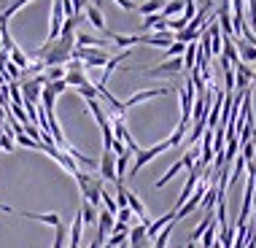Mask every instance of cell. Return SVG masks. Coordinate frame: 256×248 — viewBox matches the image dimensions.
Here are the masks:
<instances>
[{"label":"cell","mask_w":256,"mask_h":248,"mask_svg":"<svg viewBox=\"0 0 256 248\" xmlns=\"http://www.w3.org/2000/svg\"><path fill=\"white\" fill-rule=\"evenodd\" d=\"M76 36H60L57 40H46L36 52V60L44 62V68H65L68 60L73 57Z\"/></svg>","instance_id":"6da1fadb"},{"label":"cell","mask_w":256,"mask_h":248,"mask_svg":"<svg viewBox=\"0 0 256 248\" xmlns=\"http://www.w3.org/2000/svg\"><path fill=\"white\" fill-rule=\"evenodd\" d=\"M73 178H76V184H78V189H81L84 202H89L92 208H100V194H102V189H106V181H102L100 176L86 173V170H78Z\"/></svg>","instance_id":"7a4b0ae2"},{"label":"cell","mask_w":256,"mask_h":248,"mask_svg":"<svg viewBox=\"0 0 256 248\" xmlns=\"http://www.w3.org/2000/svg\"><path fill=\"white\" fill-rule=\"evenodd\" d=\"M168 148H170V143H168V140L156 143L154 148H140V151H138V154H135V162H132V168L127 170V176H132V178H135V176L140 173V170L146 168V164H148L151 160H154V156H159V154H164V151H168Z\"/></svg>","instance_id":"3957f363"},{"label":"cell","mask_w":256,"mask_h":248,"mask_svg":"<svg viewBox=\"0 0 256 248\" xmlns=\"http://www.w3.org/2000/svg\"><path fill=\"white\" fill-rule=\"evenodd\" d=\"M194 162H197V148H186L181 160H178L176 164H170V170H168V173H164V176L156 181V189H162V186H168V181H172V178H176L178 173H181L184 168H189V170H192V168H194Z\"/></svg>","instance_id":"277c9868"},{"label":"cell","mask_w":256,"mask_h":248,"mask_svg":"<svg viewBox=\"0 0 256 248\" xmlns=\"http://www.w3.org/2000/svg\"><path fill=\"white\" fill-rule=\"evenodd\" d=\"M181 70H184V60L181 57H172V60H162L159 65L148 68L146 76H151V78H176Z\"/></svg>","instance_id":"5b68a950"},{"label":"cell","mask_w":256,"mask_h":248,"mask_svg":"<svg viewBox=\"0 0 256 248\" xmlns=\"http://www.w3.org/2000/svg\"><path fill=\"white\" fill-rule=\"evenodd\" d=\"M176 92V86H156V89H143V92L132 94V98H127L122 102V108L127 111V108L138 106V102H146V100H154V98H162V94H172Z\"/></svg>","instance_id":"8992f818"},{"label":"cell","mask_w":256,"mask_h":248,"mask_svg":"<svg viewBox=\"0 0 256 248\" xmlns=\"http://www.w3.org/2000/svg\"><path fill=\"white\" fill-rule=\"evenodd\" d=\"M98 170H100L102 181L116 184V154H114V151H102V156L98 162Z\"/></svg>","instance_id":"52a82bcc"},{"label":"cell","mask_w":256,"mask_h":248,"mask_svg":"<svg viewBox=\"0 0 256 248\" xmlns=\"http://www.w3.org/2000/svg\"><path fill=\"white\" fill-rule=\"evenodd\" d=\"M192 108H194V84L189 78L181 89V119L184 122H192Z\"/></svg>","instance_id":"ba28073f"},{"label":"cell","mask_w":256,"mask_h":248,"mask_svg":"<svg viewBox=\"0 0 256 248\" xmlns=\"http://www.w3.org/2000/svg\"><path fill=\"white\" fill-rule=\"evenodd\" d=\"M213 3H216V0H205V6H202V8H197L194 19H192V22L186 24L192 32H197V36H200V32L205 30V24H208V16L213 14Z\"/></svg>","instance_id":"9c48e42d"},{"label":"cell","mask_w":256,"mask_h":248,"mask_svg":"<svg viewBox=\"0 0 256 248\" xmlns=\"http://www.w3.org/2000/svg\"><path fill=\"white\" fill-rule=\"evenodd\" d=\"M62 22H65V14H62V0H54V6H52V22H49V38H46V40H57L60 38Z\"/></svg>","instance_id":"30bf717a"},{"label":"cell","mask_w":256,"mask_h":248,"mask_svg":"<svg viewBox=\"0 0 256 248\" xmlns=\"http://www.w3.org/2000/svg\"><path fill=\"white\" fill-rule=\"evenodd\" d=\"M86 19H89V22H92V27H98V30L100 32H106V36H108V27H106V19H102V11H100V6H94V3H89L86 6Z\"/></svg>","instance_id":"8fae6325"},{"label":"cell","mask_w":256,"mask_h":248,"mask_svg":"<svg viewBox=\"0 0 256 248\" xmlns=\"http://www.w3.org/2000/svg\"><path fill=\"white\" fill-rule=\"evenodd\" d=\"M114 222H116V218L110 216L108 210H98V238L100 240L108 238V232L114 230Z\"/></svg>","instance_id":"7c38bea8"},{"label":"cell","mask_w":256,"mask_h":248,"mask_svg":"<svg viewBox=\"0 0 256 248\" xmlns=\"http://www.w3.org/2000/svg\"><path fill=\"white\" fill-rule=\"evenodd\" d=\"M108 36L116 46H122V49H130V46H135V44H146L148 40V36H119V32H108Z\"/></svg>","instance_id":"4fadbf2b"},{"label":"cell","mask_w":256,"mask_h":248,"mask_svg":"<svg viewBox=\"0 0 256 248\" xmlns=\"http://www.w3.org/2000/svg\"><path fill=\"white\" fill-rule=\"evenodd\" d=\"M172 32H148V40H146V46H159V49H168V46L172 44Z\"/></svg>","instance_id":"5bb4252c"},{"label":"cell","mask_w":256,"mask_h":248,"mask_svg":"<svg viewBox=\"0 0 256 248\" xmlns=\"http://www.w3.org/2000/svg\"><path fill=\"white\" fill-rule=\"evenodd\" d=\"M8 62H11V65H16L19 70H27V68L32 65L30 57H27V54H24L22 49H19V46H14V49L8 52Z\"/></svg>","instance_id":"9a60e30c"},{"label":"cell","mask_w":256,"mask_h":248,"mask_svg":"<svg viewBox=\"0 0 256 248\" xmlns=\"http://www.w3.org/2000/svg\"><path fill=\"white\" fill-rule=\"evenodd\" d=\"M76 46H78V49H102V40L89 36V32H78V36H76Z\"/></svg>","instance_id":"2e32d148"},{"label":"cell","mask_w":256,"mask_h":248,"mask_svg":"<svg viewBox=\"0 0 256 248\" xmlns=\"http://www.w3.org/2000/svg\"><path fill=\"white\" fill-rule=\"evenodd\" d=\"M189 127H192V122H178V127H176V132H172L170 138H168V143H170V148H178L181 146V140H184V135L189 132Z\"/></svg>","instance_id":"e0dca14e"},{"label":"cell","mask_w":256,"mask_h":248,"mask_svg":"<svg viewBox=\"0 0 256 248\" xmlns=\"http://www.w3.org/2000/svg\"><path fill=\"white\" fill-rule=\"evenodd\" d=\"M164 3H168V0H143V3L138 6L135 11H140L143 16H151V14H159V11H162Z\"/></svg>","instance_id":"ac0fdd59"},{"label":"cell","mask_w":256,"mask_h":248,"mask_svg":"<svg viewBox=\"0 0 256 248\" xmlns=\"http://www.w3.org/2000/svg\"><path fill=\"white\" fill-rule=\"evenodd\" d=\"M24 218H36V222H44V224H52V226H60L62 224V218H60V213H22Z\"/></svg>","instance_id":"d6986e66"},{"label":"cell","mask_w":256,"mask_h":248,"mask_svg":"<svg viewBox=\"0 0 256 248\" xmlns=\"http://www.w3.org/2000/svg\"><path fill=\"white\" fill-rule=\"evenodd\" d=\"M65 84L78 89V86L89 84V78H86V73H84V70H65Z\"/></svg>","instance_id":"ffe728a7"},{"label":"cell","mask_w":256,"mask_h":248,"mask_svg":"<svg viewBox=\"0 0 256 248\" xmlns=\"http://www.w3.org/2000/svg\"><path fill=\"white\" fill-rule=\"evenodd\" d=\"M130 156H132V151H124V154L116 156V181H124V176L130 170Z\"/></svg>","instance_id":"44dd1931"},{"label":"cell","mask_w":256,"mask_h":248,"mask_svg":"<svg viewBox=\"0 0 256 248\" xmlns=\"http://www.w3.org/2000/svg\"><path fill=\"white\" fill-rule=\"evenodd\" d=\"M213 222H216V213H213V210H210V213H205V218H202V222H200V224L194 226V232H192V240H189V243H197V240L202 238V232H205V230H208V226H210Z\"/></svg>","instance_id":"7402d4cb"},{"label":"cell","mask_w":256,"mask_h":248,"mask_svg":"<svg viewBox=\"0 0 256 248\" xmlns=\"http://www.w3.org/2000/svg\"><path fill=\"white\" fill-rule=\"evenodd\" d=\"M81 230H84V222H81V213L73 218V224H70V248H78L81 243Z\"/></svg>","instance_id":"603a6c76"},{"label":"cell","mask_w":256,"mask_h":248,"mask_svg":"<svg viewBox=\"0 0 256 248\" xmlns=\"http://www.w3.org/2000/svg\"><path fill=\"white\" fill-rule=\"evenodd\" d=\"M78 213H81V222H84V224H98V208H92L89 202L81 205Z\"/></svg>","instance_id":"cb8c5ba5"},{"label":"cell","mask_w":256,"mask_h":248,"mask_svg":"<svg viewBox=\"0 0 256 248\" xmlns=\"http://www.w3.org/2000/svg\"><path fill=\"white\" fill-rule=\"evenodd\" d=\"M194 14H197V0H184V11H181V19L186 24L194 19Z\"/></svg>","instance_id":"d4e9b609"},{"label":"cell","mask_w":256,"mask_h":248,"mask_svg":"<svg viewBox=\"0 0 256 248\" xmlns=\"http://www.w3.org/2000/svg\"><path fill=\"white\" fill-rule=\"evenodd\" d=\"M14 143H19V146H24V148H38V151H40V146H44V143H38V140H32V138H27L24 132L14 135Z\"/></svg>","instance_id":"484cf974"},{"label":"cell","mask_w":256,"mask_h":248,"mask_svg":"<svg viewBox=\"0 0 256 248\" xmlns=\"http://www.w3.org/2000/svg\"><path fill=\"white\" fill-rule=\"evenodd\" d=\"M184 49L186 44H178V40H172V44L164 49V60H172V57H184Z\"/></svg>","instance_id":"4316f807"},{"label":"cell","mask_w":256,"mask_h":248,"mask_svg":"<svg viewBox=\"0 0 256 248\" xmlns=\"http://www.w3.org/2000/svg\"><path fill=\"white\" fill-rule=\"evenodd\" d=\"M200 240H202V246H205V248H210L213 243H216V222H213V224L202 232V238H200Z\"/></svg>","instance_id":"83f0119b"},{"label":"cell","mask_w":256,"mask_h":248,"mask_svg":"<svg viewBox=\"0 0 256 248\" xmlns=\"http://www.w3.org/2000/svg\"><path fill=\"white\" fill-rule=\"evenodd\" d=\"M78 94L84 100H98V89H94V84L89 81V84H84V86H78Z\"/></svg>","instance_id":"f1b7e54d"},{"label":"cell","mask_w":256,"mask_h":248,"mask_svg":"<svg viewBox=\"0 0 256 248\" xmlns=\"http://www.w3.org/2000/svg\"><path fill=\"white\" fill-rule=\"evenodd\" d=\"M44 78H46V81H60V78H65V68H46V70H44Z\"/></svg>","instance_id":"f546056e"},{"label":"cell","mask_w":256,"mask_h":248,"mask_svg":"<svg viewBox=\"0 0 256 248\" xmlns=\"http://www.w3.org/2000/svg\"><path fill=\"white\" fill-rule=\"evenodd\" d=\"M0 148H3V151H8V154H11L14 148H16V143H14V138H11L8 132H3V130H0Z\"/></svg>","instance_id":"4dcf8cb0"},{"label":"cell","mask_w":256,"mask_h":248,"mask_svg":"<svg viewBox=\"0 0 256 248\" xmlns=\"http://www.w3.org/2000/svg\"><path fill=\"white\" fill-rule=\"evenodd\" d=\"M46 89H52L54 98H60L62 92H68V84H65V78H60V81H49V84H46Z\"/></svg>","instance_id":"1f68e13d"},{"label":"cell","mask_w":256,"mask_h":248,"mask_svg":"<svg viewBox=\"0 0 256 248\" xmlns=\"http://www.w3.org/2000/svg\"><path fill=\"white\" fill-rule=\"evenodd\" d=\"M70 6H73V14H84V8L89 6V0H70Z\"/></svg>","instance_id":"d6a6232c"},{"label":"cell","mask_w":256,"mask_h":248,"mask_svg":"<svg viewBox=\"0 0 256 248\" xmlns=\"http://www.w3.org/2000/svg\"><path fill=\"white\" fill-rule=\"evenodd\" d=\"M102 243H106V240H100V238H94L92 243H89V248H102Z\"/></svg>","instance_id":"836d02e7"},{"label":"cell","mask_w":256,"mask_h":248,"mask_svg":"<svg viewBox=\"0 0 256 248\" xmlns=\"http://www.w3.org/2000/svg\"><path fill=\"white\" fill-rule=\"evenodd\" d=\"M0 210H3V213H14V208H8V205H3V202H0Z\"/></svg>","instance_id":"e575fe53"},{"label":"cell","mask_w":256,"mask_h":248,"mask_svg":"<svg viewBox=\"0 0 256 248\" xmlns=\"http://www.w3.org/2000/svg\"><path fill=\"white\" fill-rule=\"evenodd\" d=\"M210 248H221V246H218V240H216V243H213V246H210Z\"/></svg>","instance_id":"d590c367"}]
</instances>
